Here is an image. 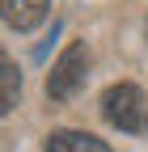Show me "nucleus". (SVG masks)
Segmentation results:
<instances>
[{
  "label": "nucleus",
  "mask_w": 148,
  "mask_h": 152,
  "mask_svg": "<svg viewBox=\"0 0 148 152\" xmlns=\"http://www.w3.org/2000/svg\"><path fill=\"white\" fill-rule=\"evenodd\" d=\"M102 114L110 127L127 131V135H144L148 131V102L136 85H110L102 93Z\"/></svg>",
  "instance_id": "f257e3e1"
},
{
  "label": "nucleus",
  "mask_w": 148,
  "mask_h": 152,
  "mask_svg": "<svg viewBox=\"0 0 148 152\" xmlns=\"http://www.w3.org/2000/svg\"><path fill=\"white\" fill-rule=\"evenodd\" d=\"M85 76H89V51H85V42H72L47 72V97L51 102H72L81 93Z\"/></svg>",
  "instance_id": "f03ea898"
},
{
  "label": "nucleus",
  "mask_w": 148,
  "mask_h": 152,
  "mask_svg": "<svg viewBox=\"0 0 148 152\" xmlns=\"http://www.w3.org/2000/svg\"><path fill=\"white\" fill-rule=\"evenodd\" d=\"M51 13V0H0V21L13 26L17 34H30L47 21Z\"/></svg>",
  "instance_id": "7ed1b4c3"
},
{
  "label": "nucleus",
  "mask_w": 148,
  "mask_h": 152,
  "mask_svg": "<svg viewBox=\"0 0 148 152\" xmlns=\"http://www.w3.org/2000/svg\"><path fill=\"white\" fill-rule=\"evenodd\" d=\"M47 152H110V144L89 135V131H51Z\"/></svg>",
  "instance_id": "20e7f679"
},
{
  "label": "nucleus",
  "mask_w": 148,
  "mask_h": 152,
  "mask_svg": "<svg viewBox=\"0 0 148 152\" xmlns=\"http://www.w3.org/2000/svg\"><path fill=\"white\" fill-rule=\"evenodd\" d=\"M17 97H21V72H17V64L9 59V51L0 47V118L17 106Z\"/></svg>",
  "instance_id": "39448f33"
}]
</instances>
